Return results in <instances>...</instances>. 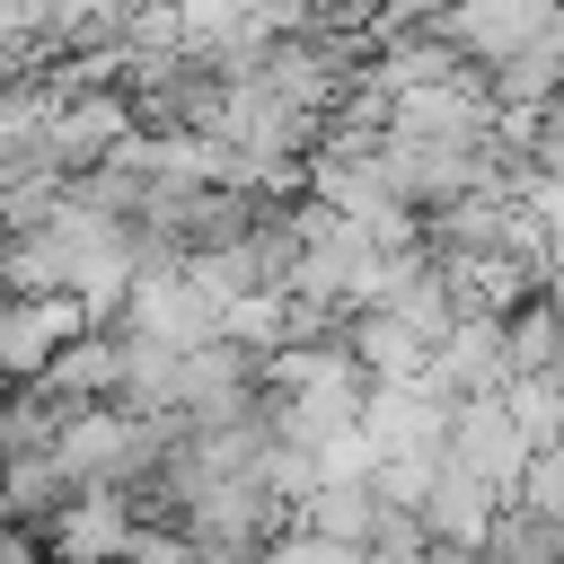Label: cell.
<instances>
[{"label":"cell","instance_id":"obj_1","mask_svg":"<svg viewBox=\"0 0 564 564\" xmlns=\"http://www.w3.org/2000/svg\"><path fill=\"white\" fill-rule=\"evenodd\" d=\"M291 273H282V291L291 300H317V308H361L370 300V282H379V264L397 256V247H379L352 212H335V203H300L291 220Z\"/></svg>","mask_w":564,"mask_h":564},{"label":"cell","instance_id":"obj_2","mask_svg":"<svg viewBox=\"0 0 564 564\" xmlns=\"http://www.w3.org/2000/svg\"><path fill=\"white\" fill-rule=\"evenodd\" d=\"M529 35H555V0H449L441 9V44L458 62H476V70L520 53Z\"/></svg>","mask_w":564,"mask_h":564},{"label":"cell","instance_id":"obj_3","mask_svg":"<svg viewBox=\"0 0 564 564\" xmlns=\"http://www.w3.org/2000/svg\"><path fill=\"white\" fill-rule=\"evenodd\" d=\"M132 529H141V511L123 485H70L53 502V555L62 564H115Z\"/></svg>","mask_w":564,"mask_h":564},{"label":"cell","instance_id":"obj_4","mask_svg":"<svg viewBox=\"0 0 564 564\" xmlns=\"http://www.w3.org/2000/svg\"><path fill=\"white\" fill-rule=\"evenodd\" d=\"M502 511V494L485 485V476H467V467H432V485H423V502H414V520L432 529V538H449V546H476L485 538V520Z\"/></svg>","mask_w":564,"mask_h":564},{"label":"cell","instance_id":"obj_5","mask_svg":"<svg viewBox=\"0 0 564 564\" xmlns=\"http://www.w3.org/2000/svg\"><path fill=\"white\" fill-rule=\"evenodd\" d=\"M467 564H555V520L502 502V511L485 520V538L467 546Z\"/></svg>","mask_w":564,"mask_h":564},{"label":"cell","instance_id":"obj_6","mask_svg":"<svg viewBox=\"0 0 564 564\" xmlns=\"http://www.w3.org/2000/svg\"><path fill=\"white\" fill-rule=\"evenodd\" d=\"M256 564H361L352 538H326V529H291L273 546H256Z\"/></svg>","mask_w":564,"mask_h":564},{"label":"cell","instance_id":"obj_7","mask_svg":"<svg viewBox=\"0 0 564 564\" xmlns=\"http://www.w3.org/2000/svg\"><path fill=\"white\" fill-rule=\"evenodd\" d=\"M115 564H194V538L185 529H132Z\"/></svg>","mask_w":564,"mask_h":564},{"label":"cell","instance_id":"obj_8","mask_svg":"<svg viewBox=\"0 0 564 564\" xmlns=\"http://www.w3.org/2000/svg\"><path fill=\"white\" fill-rule=\"evenodd\" d=\"M194 564H256V546H194Z\"/></svg>","mask_w":564,"mask_h":564}]
</instances>
